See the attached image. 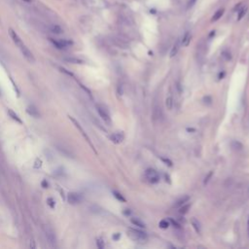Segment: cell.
I'll return each mask as SVG.
<instances>
[{
    "instance_id": "11",
    "label": "cell",
    "mask_w": 249,
    "mask_h": 249,
    "mask_svg": "<svg viewBox=\"0 0 249 249\" xmlns=\"http://www.w3.org/2000/svg\"><path fill=\"white\" fill-rule=\"evenodd\" d=\"M26 113L28 115H30L31 117H34V118L40 117V113H39L38 109H37L35 106H33V105H30V106H28L26 108Z\"/></svg>"
},
{
    "instance_id": "25",
    "label": "cell",
    "mask_w": 249,
    "mask_h": 249,
    "mask_svg": "<svg viewBox=\"0 0 249 249\" xmlns=\"http://www.w3.org/2000/svg\"><path fill=\"white\" fill-rule=\"evenodd\" d=\"M47 205L51 208H55V206H56V201L53 199V198H49V199H47Z\"/></svg>"
},
{
    "instance_id": "23",
    "label": "cell",
    "mask_w": 249,
    "mask_h": 249,
    "mask_svg": "<svg viewBox=\"0 0 249 249\" xmlns=\"http://www.w3.org/2000/svg\"><path fill=\"white\" fill-rule=\"evenodd\" d=\"M232 148L235 150H241L242 149V144L238 141H233L232 142Z\"/></svg>"
},
{
    "instance_id": "21",
    "label": "cell",
    "mask_w": 249,
    "mask_h": 249,
    "mask_svg": "<svg viewBox=\"0 0 249 249\" xmlns=\"http://www.w3.org/2000/svg\"><path fill=\"white\" fill-rule=\"evenodd\" d=\"M50 30H51L53 33H55V34H60V33L62 32V27L58 26V25H52L50 27Z\"/></svg>"
},
{
    "instance_id": "6",
    "label": "cell",
    "mask_w": 249,
    "mask_h": 249,
    "mask_svg": "<svg viewBox=\"0 0 249 249\" xmlns=\"http://www.w3.org/2000/svg\"><path fill=\"white\" fill-rule=\"evenodd\" d=\"M145 175H146V178L148 179V181L151 183H157V182H159V180H160L159 175H158V172L152 168L147 169L145 172Z\"/></svg>"
},
{
    "instance_id": "1",
    "label": "cell",
    "mask_w": 249,
    "mask_h": 249,
    "mask_svg": "<svg viewBox=\"0 0 249 249\" xmlns=\"http://www.w3.org/2000/svg\"><path fill=\"white\" fill-rule=\"evenodd\" d=\"M127 237H131L132 240L139 241V242H145L148 238L146 233L139 231V230H134V229H130L127 231Z\"/></svg>"
},
{
    "instance_id": "38",
    "label": "cell",
    "mask_w": 249,
    "mask_h": 249,
    "mask_svg": "<svg viewBox=\"0 0 249 249\" xmlns=\"http://www.w3.org/2000/svg\"><path fill=\"white\" fill-rule=\"evenodd\" d=\"M247 232H248V236H249V219H248V222H247Z\"/></svg>"
},
{
    "instance_id": "22",
    "label": "cell",
    "mask_w": 249,
    "mask_h": 249,
    "mask_svg": "<svg viewBox=\"0 0 249 249\" xmlns=\"http://www.w3.org/2000/svg\"><path fill=\"white\" fill-rule=\"evenodd\" d=\"M189 209H190V205H181L179 208V213L180 214H186Z\"/></svg>"
},
{
    "instance_id": "18",
    "label": "cell",
    "mask_w": 249,
    "mask_h": 249,
    "mask_svg": "<svg viewBox=\"0 0 249 249\" xmlns=\"http://www.w3.org/2000/svg\"><path fill=\"white\" fill-rule=\"evenodd\" d=\"M223 14H224V9H219V10H218L214 14V16L212 17V19H211V21H218V20H219L223 16Z\"/></svg>"
},
{
    "instance_id": "8",
    "label": "cell",
    "mask_w": 249,
    "mask_h": 249,
    "mask_svg": "<svg viewBox=\"0 0 249 249\" xmlns=\"http://www.w3.org/2000/svg\"><path fill=\"white\" fill-rule=\"evenodd\" d=\"M45 235H46L47 239L49 240V242L52 245H54L56 243V241H57L56 233H55L54 230H53L52 228L48 227V226H47V227H45Z\"/></svg>"
},
{
    "instance_id": "28",
    "label": "cell",
    "mask_w": 249,
    "mask_h": 249,
    "mask_svg": "<svg viewBox=\"0 0 249 249\" xmlns=\"http://www.w3.org/2000/svg\"><path fill=\"white\" fill-rule=\"evenodd\" d=\"M96 245L97 247H99V249H102L104 247V242H103V240L101 238H99V239H96Z\"/></svg>"
},
{
    "instance_id": "35",
    "label": "cell",
    "mask_w": 249,
    "mask_h": 249,
    "mask_svg": "<svg viewBox=\"0 0 249 249\" xmlns=\"http://www.w3.org/2000/svg\"><path fill=\"white\" fill-rule=\"evenodd\" d=\"M42 186H43V188H48V182L46 180H44L42 182Z\"/></svg>"
},
{
    "instance_id": "31",
    "label": "cell",
    "mask_w": 249,
    "mask_h": 249,
    "mask_svg": "<svg viewBox=\"0 0 249 249\" xmlns=\"http://www.w3.org/2000/svg\"><path fill=\"white\" fill-rule=\"evenodd\" d=\"M196 2H197V0H188V8H192Z\"/></svg>"
},
{
    "instance_id": "9",
    "label": "cell",
    "mask_w": 249,
    "mask_h": 249,
    "mask_svg": "<svg viewBox=\"0 0 249 249\" xmlns=\"http://www.w3.org/2000/svg\"><path fill=\"white\" fill-rule=\"evenodd\" d=\"M22 56H24L29 62H35V58H34V56L32 55V53L29 51V49L26 47V46H24L21 49H20Z\"/></svg>"
},
{
    "instance_id": "5",
    "label": "cell",
    "mask_w": 249,
    "mask_h": 249,
    "mask_svg": "<svg viewBox=\"0 0 249 249\" xmlns=\"http://www.w3.org/2000/svg\"><path fill=\"white\" fill-rule=\"evenodd\" d=\"M50 40L53 43V45H54L56 48L59 49V50L65 49V48L69 47V46H71V45H72V42L69 41V40H56V39H52V38Z\"/></svg>"
},
{
    "instance_id": "30",
    "label": "cell",
    "mask_w": 249,
    "mask_h": 249,
    "mask_svg": "<svg viewBox=\"0 0 249 249\" xmlns=\"http://www.w3.org/2000/svg\"><path fill=\"white\" fill-rule=\"evenodd\" d=\"M222 56H223V58H225L227 60H229V59H231V54L229 52H223V54H222Z\"/></svg>"
},
{
    "instance_id": "34",
    "label": "cell",
    "mask_w": 249,
    "mask_h": 249,
    "mask_svg": "<svg viewBox=\"0 0 249 249\" xmlns=\"http://www.w3.org/2000/svg\"><path fill=\"white\" fill-rule=\"evenodd\" d=\"M211 176H212V172H209V173H208V175L205 177V182H203V183L206 184V183L208 182V181H209V178H210Z\"/></svg>"
},
{
    "instance_id": "37",
    "label": "cell",
    "mask_w": 249,
    "mask_h": 249,
    "mask_svg": "<svg viewBox=\"0 0 249 249\" xmlns=\"http://www.w3.org/2000/svg\"><path fill=\"white\" fill-rule=\"evenodd\" d=\"M119 237H120V235L118 233V235H115L114 237H113V238H114V239H118V238H119Z\"/></svg>"
},
{
    "instance_id": "2",
    "label": "cell",
    "mask_w": 249,
    "mask_h": 249,
    "mask_svg": "<svg viewBox=\"0 0 249 249\" xmlns=\"http://www.w3.org/2000/svg\"><path fill=\"white\" fill-rule=\"evenodd\" d=\"M68 118H69V120L71 121V122H72V123H73V124L75 125V127H77V129L79 130L80 133H81V134L83 135V137H84V138L86 139V141H87V142L89 143V144H90V147H92V149H93V150L95 151V152L96 153V151H95V147H94V145H93V143H92V142H90V137L88 136V134H87V133L85 132L84 129H83V127H81V125H80V124H79V123L77 122V121H76V120H75V119H74V118H73L72 116H68Z\"/></svg>"
},
{
    "instance_id": "3",
    "label": "cell",
    "mask_w": 249,
    "mask_h": 249,
    "mask_svg": "<svg viewBox=\"0 0 249 249\" xmlns=\"http://www.w3.org/2000/svg\"><path fill=\"white\" fill-rule=\"evenodd\" d=\"M96 109H97V112H99V116L101 117V119L104 121V122L107 125H111V118H110V115H109L107 109L103 107L102 105H97Z\"/></svg>"
},
{
    "instance_id": "13",
    "label": "cell",
    "mask_w": 249,
    "mask_h": 249,
    "mask_svg": "<svg viewBox=\"0 0 249 249\" xmlns=\"http://www.w3.org/2000/svg\"><path fill=\"white\" fill-rule=\"evenodd\" d=\"M191 42V34L190 32H186L185 35L183 36V39H182V45L185 47L189 46V44Z\"/></svg>"
},
{
    "instance_id": "16",
    "label": "cell",
    "mask_w": 249,
    "mask_h": 249,
    "mask_svg": "<svg viewBox=\"0 0 249 249\" xmlns=\"http://www.w3.org/2000/svg\"><path fill=\"white\" fill-rule=\"evenodd\" d=\"M179 46H180L179 41H177L174 45H173V47H172V49L170 51V58H173V57H175L177 55V53L179 51V48H180Z\"/></svg>"
},
{
    "instance_id": "17",
    "label": "cell",
    "mask_w": 249,
    "mask_h": 249,
    "mask_svg": "<svg viewBox=\"0 0 249 249\" xmlns=\"http://www.w3.org/2000/svg\"><path fill=\"white\" fill-rule=\"evenodd\" d=\"M189 199H190V198L188 197V196H185V197L181 198L180 200L177 201V202L174 205V207H179V206H181V205H185V202H187L188 201H189Z\"/></svg>"
},
{
    "instance_id": "19",
    "label": "cell",
    "mask_w": 249,
    "mask_h": 249,
    "mask_svg": "<svg viewBox=\"0 0 249 249\" xmlns=\"http://www.w3.org/2000/svg\"><path fill=\"white\" fill-rule=\"evenodd\" d=\"M165 106H167V108L168 110H171L172 109V106H173V99H172L171 95L168 96L167 99H165Z\"/></svg>"
},
{
    "instance_id": "10",
    "label": "cell",
    "mask_w": 249,
    "mask_h": 249,
    "mask_svg": "<svg viewBox=\"0 0 249 249\" xmlns=\"http://www.w3.org/2000/svg\"><path fill=\"white\" fill-rule=\"evenodd\" d=\"M111 140L116 143V144H119V143H122L124 138H125V135L122 131H116L114 132L113 134H111V136H110Z\"/></svg>"
},
{
    "instance_id": "14",
    "label": "cell",
    "mask_w": 249,
    "mask_h": 249,
    "mask_svg": "<svg viewBox=\"0 0 249 249\" xmlns=\"http://www.w3.org/2000/svg\"><path fill=\"white\" fill-rule=\"evenodd\" d=\"M191 224L193 226V228L195 229V231L197 232L198 233H201V225H200V222L197 219H196V218H192Z\"/></svg>"
},
{
    "instance_id": "33",
    "label": "cell",
    "mask_w": 249,
    "mask_h": 249,
    "mask_svg": "<svg viewBox=\"0 0 249 249\" xmlns=\"http://www.w3.org/2000/svg\"><path fill=\"white\" fill-rule=\"evenodd\" d=\"M80 87H81V88H82L83 90H85V92H87V94H88V95H90V97H92V94H90V90H88V89H87V88H86V87H85L84 85H82V84H80Z\"/></svg>"
},
{
    "instance_id": "24",
    "label": "cell",
    "mask_w": 249,
    "mask_h": 249,
    "mask_svg": "<svg viewBox=\"0 0 249 249\" xmlns=\"http://www.w3.org/2000/svg\"><path fill=\"white\" fill-rule=\"evenodd\" d=\"M113 195H114V197H115L117 200H119V201H124V202L126 201V199H125V198L123 197V196L121 195L119 192H117V191H114V192H113Z\"/></svg>"
},
{
    "instance_id": "20",
    "label": "cell",
    "mask_w": 249,
    "mask_h": 249,
    "mask_svg": "<svg viewBox=\"0 0 249 249\" xmlns=\"http://www.w3.org/2000/svg\"><path fill=\"white\" fill-rule=\"evenodd\" d=\"M131 223L135 226H138L140 228H145V224L140 221L138 218H131Z\"/></svg>"
},
{
    "instance_id": "7",
    "label": "cell",
    "mask_w": 249,
    "mask_h": 249,
    "mask_svg": "<svg viewBox=\"0 0 249 249\" xmlns=\"http://www.w3.org/2000/svg\"><path fill=\"white\" fill-rule=\"evenodd\" d=\"M9 33H10V36H11L12 40L14 41L15 44H16V46H18L19 49H21L24 46H25V45L24 44V42H22V40L21 39V37L17 34L16 31H14L12 28L9 29Z\"/></svg>"
},
{
    "instance_id": "32",
    "label": "cell",
    "mask_w": 249,
    "mask_h": 249,
    "mask_svg": "<svg viewBox=\"0 0 249 249\" xmlns=\"http://www.w3.org/2000/svg\"><path fill=\"white\" fill-rule=\"evenodd\" d=\"M42 165V161L41 160H39V159H37L36 160V162H35V164H34V167L36 168H40Z\"/></svg>"
},
{
    "instance_id": "12",
    "label": "cell",
    "mask_w": 249,
    "mask_h": 249,
    "mask_svg": "<svg viewBox=\"0 0 249 249\" xmlns=\"http://www.w3.org/2000/svg\"><path fill=\"white\" fill-rule=\"evenodd\" d=\"M8 114L14 121H16V122H18L19 124H22V121L21 120L19 115L17 114V113H15L12 109H8Z\"/></svg>"
},
{
    "instance_id": "39",
    "label": "cell",
    "mask_w": 249,
    "mask_h": 249,
    "mask_svg": "<svg viewBox=\"0 0 249 249\" xmlns=\"http://www.w3.org/2000/svg\"><path fill=\"white\" fill-rule=\"evenodd\" d=\"M24 1H25V2H30V1H31V0H24Z\"/></svg>"
},
{
    "instance_id": "36",
    "label": "cell",
    "mask_w": 249,
    "mask_h": 249,
    "mask_svg": "<svg viewBox=\"0 0 249 249\" xmlns=\"http://www.w3.org/2000/svg\"><path fill=\"white\" fill-rule=\"evenodd\" d=\"M162 160H163L164 163H167V164L171 165V162H170V161H168V160H167V159H164V158H162Z\"/></svg>"
},
{
    "instance_id": "26",
    "label": "cell",
    "mask_w": 249,
    "mask_h": 249,
    "mask_svg": "<svg viewBox=\"0 0 249 249\" xmlns=\"http://www.w3.org/2000/svg\"><path fill=\"white\" fill-rule=\"evenodd\" d=\"M159 226L160 227L162 228V229H167L168 226H169V223H168V221H167V220H162L160 223H159Z\"/></svg>"
},
{
    "instance_id": "27",
    "label": "cell",
    "mask_w": 249,
    "mask_h": 249,
    "mask_svg": "<svg viewBox=\"0 0 249 249\" xmlns=\"http://www.w3.org/2000/svg\"><path fill=\"white\" fill-rule=\"evenodd\" d=\"M246 7H244V8H242L241 9L240 11H239V13H238V21H240L241 19H242L243 17H244V15H245V13H246Z\"/></svg>"
},
{
    "instance_id": "4",
    "label": "cell",
    "mask_w": 249,
    "mask_h": 249,
    "mask_svg": "<svg viewBox=\"0 0 249 249\" xmlns=\"http://www.w3.org/2000/svg\"><path fill=\"white\" fill-rule=\"evenodd\" d=\"M67 201H68L70 205H78V203H80L83 201V197L81 194L72 192V193H69L68 196H67Z\"/></svg>"
},
{
    "instance_id": "29",
    "label": "cell",
    "mask_w": 249,
    "mask_h": 249,
    "mask_svg": "<svg viewBox=\"0 0 249 249\" xmlns=\"http://www.w3.org/2000/svg\"><path fill=\"white\" fill-rule=\"evenodd\" d=\"M59 70L62 71V72H64L65 74H67V75H69V76H71V77H74V75L70 72V71H68L67 69H65V68H63V67H59Z\"/></svg>"
},
{
    "instance_id": "15",
    "label": "cell",
    "mask_w": 249,
    "mask_h": 249,
    "mask_svg": "<svg viewBox=\"0 0 249 249\" xmlns=\"http://www.w3.org/2000/svg\"><path fill=\"white\" fill-rule=\"evenodd\" d=\"M64 60H65V62H70V63H75V64H82V63H84V62H83L82 59L77 58H65Z\"/></svg>"
}]
</instances>
